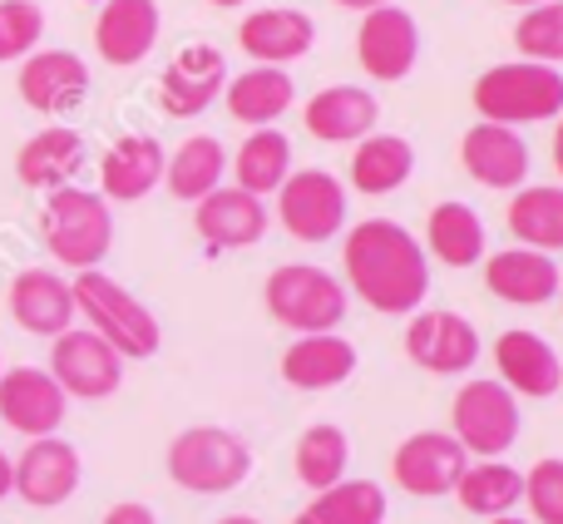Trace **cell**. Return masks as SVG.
<instances>
[{"label":"cell","instance_id":"1","mask_svg":"<svg viewBox=\"0 0 563 524\" xmlns=\"http://www.w3.org/2000/svg\"><path fill=\"white\" fill-rule=\"evenodd\" d=\"M341 282L380 317H416L430 297V258L406 223L361 218L341 238Z\"/></svg>","mask_w":563,"mask_h":524},{"label":"cell","instance_id":"2","mask_svg":"<svg viewBox=\"0 0 563 524\" xmlns=\"http://www.w3.org/2000/svg\"><path fill=\"white\" fill-rule=\"evenodd\" d=\"M69 292H75V317L85 321L95 337H104L124 361H148L164 347V327H158V317L148 312V302H139L134 292L119 277H109L104 268L75 272Z\"/></svg>","mask_w":563,"mask_h":524},{"label":"cell","instance_id":"3","mask_svg":"<svg viewBox=\"0 0 563 524\" xmlns=\"http://www.w3.org/2000/svg\"><path fill=\"white\" fill-rule=\"evenodd\" d=\"M470 105L485 124H549L563 114V75L554 65H534V59H505L475 79Z\"/></svg>","mask_w":563,"mask_h":524},{"label":"cell","instance_id":"4","mask_svg":"<svg viewBox=\"0 0 563 524\" xmlns=\"http://www.w3.org/2000/svg\"><path fill=\"white\" fill-rule=\"evenodd\" d=\"M40 238H45L49 258L59 268L89 272L114 248V214L95 188H55V194H45V208H40Z\"/></svg>","mask_w":563,"mask_h":524},{"label":"cell","instance_id":"5","mask_svg":"<svg viewBox=\"0 0 563 524\" xmlns=\"http://www.w3.org/2000/svg\"><path fill=\"white\" fill-rule=\"evenodd\" d=\"M263 307L277 327L317 337V331H336L346 321L351 292L346 282H336V272L317 268V262H282L263 282Z\"/></svg>","mask_w":563,"mask_h":524},{"label":"cell","instance_id":"6","mask_svg":"<svg viewBox=\"0 0 563 524\" xmlns=\"http://www.w3.org/2000/svg\"><path fill=\"white\" fill-rule=\"evenodd\" d=\"M168 480L188 495H233L253 476V450L228 426H188L164 450Z\"/></svg>","mask_w":563,"mask_h":524},{"label":"cell","instance_id":"7","mask_svg":"<svg viewBox=\"0 0 563 524\" xmlns=\"http://www.w3.org/2000/svg\"><path fill=\"white\" fill-rule=\"evenodd\" d=\"M519 396L505 391L495 376H475L455 391L450 406V436L465 446L470 460H505L519 440Z\"/></svg>","mask_w":563,"mask_h":524},{"label":"cell","instance_id":"8","mask_svg":"<svg viewBox=\"0 0 563 524\" xmlns=\"http://www.w3.org/2000/svg\"><path fill=\"white\" fill-rule=\"evenodd\" d=\"M277 223L287 228L297 243H331L346 233V214H351V194L336 174L327 168H291L287 184L277 188Z\"/></svg>","mask_w":563,"mask_h":524},{"label":"cell","instance_id":"9","mask_svg":"<svg viewBox=\"0 0 563 524\" xmlns=\"http://www.w3.org/2000/svg\"><path fill=\"white\" fill-rule=\"evenodd\" d=\"M49 376L69 401H109L124 386V357L89 327H69L49 341Z\"/></svg>","mask_w":563,"mask_h":524},{"label":"cell","instance_id":"10","mask_svg":"<svg viewBox=\"0 0 563 524\" xmlns=\"http://www.w3.org/2000/svg\"><path fill=\"white\" fill-rule=\"evenodd\" d=\"M479 351H485V341L465 312L420 307L406 321V357L430 376H465V371H475Z\"/></svg>","mask_w":563,"mask_h":524},{"label":"cell","instance_id":"11","mask_svg":"<svg viewBox=\"0 0 563 524\" xmlns=\"http://www.w3.org/2000/svg\"><path fill=\"white\" fill-rule=\"evenodd\" d=\"M465 466H470V456L450 430H416L390 456V480L416 500H445V495H455Z\"/></svg>","mask_w":563,"mask_h":524},{"label":"cell","instance_id":"12","mask_svg":"<svg viewBox=\"0 0 563 524\" xmlns=\"http://www.w3.org/2000/svg\"><path fill=\"white\" fill-rule=\"evenodd\" d=\"M15 470V485L10 495H20L30 510H59L75 500L79 480H85V460L69 440L59 436H40L20 450V460H10Z\"/></svg>","mask_w":563,"mask_h":524},{"label":"cell","instance_id":"13","mask_svg":"<svg viewBox=\"0 0 563 524\" xmlns=\"http://www.w3.org/2000/svg\"><path fill=\"white\" fill-rule=\"evenodd\" d=\"M356 59H361V69H366V79H376V85H400L420 59L416 15L400 6L366 10L356 25Z\"/></svg>","mask_w":563,"mask_h":524},{"label":"cell","instance_id":"14","mask_svg":"<svg viewBox=\"0 0 563 524\" xmlns=\"http://www.w3.org/2000/svg\"><path fill=\"white\" fill-rule=\"evenodd\" d=\"M69 416V396L59 391V381L45 367H10L0 371V421L15 436L40 440V436H59Z\"/></svg>","mask_w":563,"mask_h":524},{"label":"cell","instance_id":"15","mask_svg":"<svg viewBox=\"0 0 563 524\" xmlns=\"http://www.w3.org/2000/svg\"><path fill=\"white\" fill-rule=\"evenodd\" d=\"M228 89V59L218 45H184L168 69L158 75V109L168 119H198L208 105H218V95Z\"/></svg>","mask_w":563,"mask_h":524},{"label":"cell","instance_id":"16","mask_svg":"<svg viewBox=\"0 0 563 524\" xmlns=\"http://www.w3.org/2000/svg\"><path fill=\"white\" fill-rule=\"evenodd\" d=\"M89 65L75 55V50H35V55L20 59V99H25V109H35V114H49V119H65L75 114L79 105L89 99Z\"/></svg>","mask_w":563,"mask_h":524},{"label":"cell","instance_id":"17","mask_svg":"<svg viewBox=\"0 0 563 524\" xmlns=\"http://www.w3.org/2000/svg\"><path fill=\"white\" fill-rule=\"evenodd\" d=\"M460 164L475 178L479 188H495V194H515V188L529 184V168H534V154H529L525 134L509 124H470L465 139H460Z\"/></svg>","mask_w":563,"mask_h":524},{"label":"cell","instance_id":"18","mask_svg":"<svg viewBox=\"0 0 563 524\" xmlns=\"http://www.w3.org/2000/svg\"><path fill=\"white\" fill-rule=\"evenodd\" d=\"M194 228L213 253H243V248H257L267 238L273 214H267V198H253L238 184H223L194 204Z\"/></svg>","mask_w":563,"mask_h":524},{"label":"cell","instance_id":"19","mask_svg":"<svg viewBox=\"0 0 563 524\" xmlns=\"http://www.w3.org/2000/svg\"><path fill=\"white\" fill-rule=\"evenodd\" d=\"M495 371L499 386L515 391L519 401H549L563 391V357L549 337L529 327H515L495 341Z\"/></svg>","mask_w":563,"mask_h":524},{"label":"cell","instance_id":"20","mask_svg":"<svg viewBox=\"0 0 563 524\" xmlns=\"http://www.w3.org/2000/svg\"><path fill=\"white\" fill-rule=\"evenodd\" d=\"M10 317H15L20 331L30 337H45L55 341L59 331L75 327V292H69V277H59L55 268H20L10 277Z\"/></svg>","mask_w":563,"mask_h":524},{"label":"cell","instance_id":"21","mask_svg":"<svg viewBox=\"0 0 563 524\" xmlns=\"http://www.w3.org/2000/svg\"><path fill=\"white\" fill-rule=\"evenodd\" d=\"M301 124L321 144H361L380 124V99L366 85H327L301 105Z\"/></svg>","mask_w":563,"mask_h":524},{"label":"cell","instance_id":"22","mask_svg":"<svg viewBox=\"0 0 563 524\" xmlns=\"http://www.w3.org/2000/svg\"><path fill=\"white\" fill-rule=\"evenodd\" d=\"M168 149L154 134H124L99 159V198L104 204H139L164 184Z\"/></svg>","mask_w":563,"mask_h":524},{"label":"cell","instance_id":"23","mask_svg":"<svg viewBox=\"0 0 563 524\" xmlns=\"http://www.w3.org/2000/svg\"><path fill=\"white\" fill-rule=\"evenodd\" d=\"M158 30H164L158 0H104L95 20V50L114 69L144 65L158 45Z\"/></svg>","mask_w":563,"mask_h":524},{"label":"cell","instance_id":"24","mask_svg":"<svg viewBox=\"0 0 563 524\" xmlns=\"http://www.w3.org/2000/svg\"><path fill=\"white\" fill-rule=\"evenodd\" d=\"M238 45L253 65H277L287 69L291 59H307L311 45H317V20L307 10H291V6H267L243 15L238 25Z\"/></svg>","mask_w":563,"mask_h":524},{"label":"cell","instance_id":"25","mask_svg":"<svg viewBox=\"0 0 563 524\" xmlns=\"http://www.w3.org/2000/svg\"><path fill=\"white\" fill-rule=\"evenodd\" d=\"M479 268H485L489 297L509 302V307H544V302L559 297L563 268L549 253H534V248H499V253H485Z\"/></svg>","mask_w":563,"mask_h":524},{"label":"cell","instance_id":"26","mask_svg":"<svg viewBox=\"0 0 563 524\" xmlns=\"http://www.w3.org/2000/svg\"><path fill=\"white\" fill-rule=\"evenodd\" d=\"M361 357L356 341L341 331H317V337H297L282 351V381L291 391H336L356 376Z\"/></svg>","mask_w":563,"mask_h":524},{"label":"cell","instance_id":"27","mask_svg":"<svg viewBox=\"0 0 563 524\" xmlns=\"http://www.w3.org/2000/svg\"><path fill=\"white\" fill-rule=\"evenodd\" d=\"M85 168V134L69 124H49L40 134H30L15 154V178L35 194H55V188H69L75 174Z\"/></svg>","mask_w":563,"mask_h":524},{"label":"cell","instance_id":"28","mask_svg":"<svg viewBox=\"0 0 563 524\" xmlns=\"http://www.w3.org/2000/svg\"><path fill=\"white\" fill-rule=\"evenodd\" d=\"M426 258L445 262V268L465 272V268H479L489 253V233H485V218L475 214L470 204L460 198H445V204L430 208L426 218Z\"/></svg>","mask_w":563,"mask_h":524},{"label":"cell","instance_id":"29","mask_svg":"<svg viewBox=\"0 0 563 524\" xmlns=\"http://www.w3.org/2000/svg\"><path fill=\"white\" fill-rule=\"evenodd\" d=\"M416 174V144L406 134H366L361 144H351V164H346V178L356 194L366 198H386L396 188L410 184Z\"/></svg>","mask_w":563,"mask_h":524},{"label":"cell","instance_id":"30","mask_svg":"<svg viewBox=\"0 0 563 524\" xmlns=\"http://www.w3.org/2000/svg\"><path fill=\"white\" fill-rule=\"evenodd\" d=\"M223 105L238 124L273 129L277 119L297 105V85H291V75L277 69V65H247L243 75H228Z\"/></svg>","mask_w":563,"mask_h":524},{"label":"cell","instance_id":"31","mask_svg":"<svg viewBox=\"0 0 563 524\" xmlns=\"http://www.w3.org/2000/svg\"><path fill=\"white\" fill-rule=\"evenodd\" d=\"M509 238L515 248L534 253H563V184H525L509 194Z\"/></svg>","mask_w":563,"mask_h":524},{"label":"cell","instance_id":"32","mask_svg":"<svg viewBox=\"0 0 563 524\" xmlns=\"http://www.w3.org/2000/svg\"><path fill=\"white\" fill-rule=\"evenodd\" d=\"M291 139L282 129H253L238 144V154H228V174L238 178V188L253 198H273L291 174Z\"/></svg>","mask_w":563,"mask_h":524},{"label":"cell","instance_id":"33","mask_svg":"<svg viewBox=\"0 0 563 524\" xmlns=\"http://www.w3.org/2000/svg\"><path fill=\"white\" fill-rule=\"evenodd\" d=\"M223 178H228V149L218 144L213 134L184 139V144L168 154V164H164L168 194L184 198V204H198V198H208L213 188H223Z\"/></svg>","mask_w":563,"mask_h":524},{"label":"cell","instance_id":"34","mask_svg":"<svg viewBox=\"0 0 563 524\" xmlns=\"http://www.w3.org/2000/svg\"><path fill=\"white\" fill-rule=\"evenodd\" d=\"M455 500L479 520L515 515V505H525V470H515L509 460H470Z\"/></svg>","mask_w":563,"mask_h":524},{"label":"cell","instance_id":"35","mask_svg":"<svg viewBox=\"0 0 563 524\" xmlns=\"http://www.w3.org/2000/svg\"><path fill=\"white\" fill-rule=\"evenodd\" d=\"M291 466H297V480L311 490V495L341 485V480H346V470H351L346 430H341L336 421H317V426H307L297 436V456H291Z\"/></svg>","mask_w":563,"mask_h":524},{"label":"cell","instance_id":"36","mask_svg":"<svg viewBox=\"0 0 563 524\" xmlns=\"http://www.w3.org/2000/svg\"><path fill=\"white\" fill-rule=\"evenodd\" d=\"M386 490L376 480H341V485L311 495L291 524H386Z\"/></svg>","mask_w":563,"mask_h":524},{"label":"cell","instance_id":"37","mask_svg":"<svg viewBox=\"0 0 563 524\" xmlns=\"http://www.w3.org/2000/svg\"><path fill=\"white\" fill-rule=\"evenodd\" d=\"M515 50L519 59H534V65H563V0H544L519 15Z\"/></svg>","mask_w":563,"mask_h":524},{"label":"cell","instance_id":"38","mask_svg":"<svg viewBox=\"0 0 563 524\" xmlns=\"http://www.w3.org/2000/svg\"><path fill=\"white\" fill-rule=\"evenodd\" d=\"M45 40V10L35 0H0V65L35 55Z\"/></svg>","mask_w":563,"mask_h":524},{"label":"cell","instance_id":"39","mask_svg":"<svg viewBox=\"0 0 563 524\" xmlns=\"http://www.w3.org/2000/svg\"><path fill=\"white\" fill-rule=\"evenodd\" d=\"M525 505L539 524H563V456H544L525 470Z\"/></svg>","mask_w":563,"mask_h":524},{"label":"cell","instance_id":"40","mask_svg":"<svg viewBox=\"0 0 563 524\" xmlns=\"http://www.w3.org/2000/svg\"><path fill=\"white\" fill-rule=\"evenodd\" d=\"M99 524H158V515L144 505V500H119V505L109 510Z\"/></svg>","mask_w":563,"mask_h":524},{"label":"cell","instance_id":"41","mask_svg":"<svg viewBox=\"0 0 563 524\" xmlns=\"http://www.w3.org/2000/svg\"><path fill=\"white\" fill-rule=\"evenodd\" d=\"M549 154H554V168H559V184H563V114L554 119V144H549Z\"/></svg>","mask_w":563,"mask_h":524},{"label":"cell","instance_id":"42","mask_svg":"<svg viewBox=\"0 0 563 524\" xmlns=\"http://www.w3.org/2000/svg\"><path fill=\"white\" fill-rule=\"evenodd\" d=\"M10 485H15V470H10V456L0 450V500H10Z\"/></svg>","mask_w":563,"mask_h":524},{"label":"cell","instance_id":"43","mask_svg":"<svg viewBox=\"0 0 563 524\" xmlns=\"http://www.w3.org/2000/svg\"><path fill=\"white\" fill-rule=\"evenodd\" d=\"M341 10H356V15H366V10H376V6H396V0H336Z\"/></svg>","mask_w":563,"mask_h":524},{"label":"cell","instance_id":"44","mask_svg":"<svg viewBox=\"0 0 563 524\" xmlns=\"http://www.w3.org/2000/svg\"><path fill=\"white\" fill-rule=\"evenodd\" d=\"M218 524H263V520H253V515H228V520H218Z\"/></svg>","mask_w":563,"mask_h":524},{"label":"cell","instance_id":"45","mask_svg":"<svg viewBox=\"0 0 563 524\" xmlns=\"http://www.w3.org/2000/svg\"><path fill=\"white\" fill-rule=\"evenodd\" d=\"M208 6H218V10H238V6H247V0H208Z\"/></svg>","mask_w":563,"mask_h":524},{"label":"cell","instance_id":"46","mask_svg":"<svg viewBox=\"0 0 563 524\" xmlns=\"http://www.w3.org/2000/svg\"><path fill=\"white\" fill-rule=\"evenodd\" d=\"M505 6H519V10H529V6H544V0H505Z\"/></svg>","mask_w":563,"mask_h":524},{"label":"cell","instance_id":"47","mask_svg":"<svg viewBox=\"0 0 563 524\" xmlns=\"http://www.w3.org/2000/svg\"><path fill=\"white\" fill-rule=\"evenodd\" d=\"M489 524H529V520H515V515H499V520H489Z\"/></svg>","mask_w":563,"mask_h":524},{"label":"cell","instance_id":"48","mask_svg":"<svg viewBox=\"0 0 563 524\" xmlns=\"http://www.w3.org/2000/svg\"><path fill=\"white\" fill-rule=\"evenodd\" d=\"M559 302H563V277H559Z\"/></svg>","mask_w":563,"mask_h":524}]
</instances>
